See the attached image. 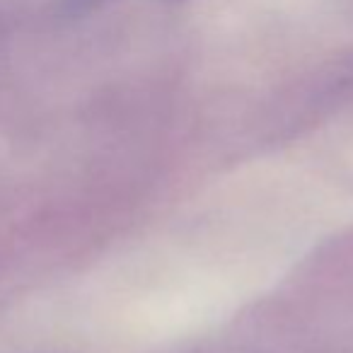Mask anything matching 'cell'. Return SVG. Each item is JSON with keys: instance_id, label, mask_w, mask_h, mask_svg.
Segmentation results:
<instances>
[{"instance_id": "obj_1", "label": "cell", "mask_w": 353, "mask_h": 353, "mask_svg": "<svg viewBox=\"0 0 353 353\" xmlns=\"http://www.w3.org/2000/svg\"><path fill=\"white\" fill-rule=\"evenodd\" d=\"M75 6H92V3H97V0H73Z\"/></svg>"}]
</instances>
